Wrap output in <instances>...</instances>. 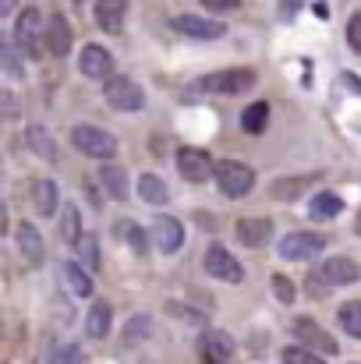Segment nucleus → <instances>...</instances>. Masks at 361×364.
Wrapping results in <instances>:
<instances>
[{
	"mask_svg": "<svg viewBox=\"0 0 361 364\" xmlns=\"http://www.w3.org/2000/svg\"><path fill=\"white\" fill-rule=\"evenodd\" d=\"M14 43H18V50H21L25 57H32V60L43 53V43H46V21L39 18L36 7H25V11L18 14V21H14Z\"/></svg>",
	"mask_w": 361,
	"mask_h": 364,
	"instance_id": "nucleus-1",
	"label": "nucleus"
},
{
	"mask_svg": "<svg viewBox=\"0 0 361 364\" xmlns=\"http://www.w3.org/2000/svg\"><path fill=\"white\" fill-rule=\"evenodd\" d=\"M71 141H75L78 152H85L93 159H114V152H117V138L110 131L96 127V124H75Z\"/></svg>",
	"mask_w": 361,
	"mask_h": 364,
	"instance_id": "nucleus-2",
	"label": "nucleus"
},
{
	"mask_svg": "<svg viewBox=\"0 0 361 364\" xmlns=\"http://www.w3.org/2000/svg\"><path fill=\"white\" fill-rule=\"evenodd\" d=\"M255 82H258L255 71H248V68H231V71L206 75V78L199 82V89H202V92H216V96H241V92H248Z\"/></svg>",
	"mask_w": 361,
	"mask_h": 364,
	"instance_id": "nucleus-3",
	"label": "nucleus"
},
{
	"mask_svg": "<svg viewBox=\"0 0 361 364\" xmlns=\"http://www.w3.org/2000/svg\"><path fill=\"white\" fill-rule=\"evenodd\" d=\"M216 184L227 198H244L255 188V170L238 159H224V163H216Z\"/></svg>",
	"mask_w": 361,
	"mask_h": 364,
	"instance_id": "nucleus-4",
	"label": "nucleus"
},
{
	"mask_svg": "<svg viewBox=\"0 0 361 364\" xmlns=\"http://www.w3.org/2000/svg\"><path fill=\"white\" fill-rule=\"evenodd\" d=\"M103 96H107V103H110L114 110H120V114H135V110H142V107H145V92H142L131 78H124V75L107 78Z\"/></svg>",
	"mask_w": 361,
	"mask_h": 364,
	"instance_id": "nucleus-5",
	"label": "nucleus"
},
{
	"mask_svg": "<svg viewBox=\"0 0 361 364\" xmlns=\"http://www.w3.org/2000/svg\"><path fill=\"white\" fill-rule=\"evenodd\" d=\"M177 170H181V177H184V181L202 184V181H209V177L216 173V163L209 159V152L184 145V149H177Z\"/></svg>",
	"mask_w": 361,
	"mask_h": 364,
	"instance_id": "nucleus-6",
	"label": "nucleus"
},
{
	"mask_svg": "<svg viewBox=\"0 0 361 364\" xmlns=\"http://www.w3.org/2000/svg\"><path fill=\"white\" fill-rule=\"evenodd\" d=\"M323 247H326V237H323V234L298 230V234H287V237L280 241V247H276V251H280L287 262H305V258H315Z\"/></svg>",
	"mask_w": 361,
	"mask_h": 364,
	"instance_id": "nucleus-7",
	"label": "nucleus"
},
{
	"mask_svg": "<svg viewBox=\"0 0 361 364\" xmlns=\"http://www.w3.org/2000/svg\"><path fill=\"white\" fill-rule=\"evenodd\" d=\"M206 272L213 276V279H224V283H241L244 279V269H241V262L227 251V247H220V244H213L209 251H206Z\"/></svg>",
	"mask_w": 361,
	"mask_h": 364,
	"instance_id": "nucleus-8",
	"label": "nucleus"
},
{
	"mask_svg": "<svg viewBox=\"0 0 361 364\" xmlns=\"http://www.w3.org/2000/svg\"><path fill=\"white\" fill-rule=\"evenodd\" d=\"M294 336H298L301 347H308V350H315V354H323V358L337 354V340H333L319 322H312V318H298V322H294Z\"/></svg>",
	"mask_w": 361,
	"mask_h": 364,
	"instance_id": "nucleus-9",
	"label": "nucleus"
},
{
	"mask_svg": "<svg viewBox=\"0 0 361 364\" xmlns=\"http://www.w3.org/2000/svg\"><path fill=\"white\" fill-rule=\"evenodd\" d=\"M319 276H323L330 287H351V283H358L361 279V265L355 262V258L337 255V258H326V262H323Z\"/></svg>",
	"mask_w": 361,
	"mask_h": 364,
	"instance_id": "nucleus-10",
	"label": "nucleus"
},
{
	"mask_svg": "<svg viewBox=\"0 0 361 364\" xmlns=\"http://www.w3.org/2000/svg\"><path fill=\"white\" fill-rule=\"evenodd\" d=\"M78 71L85 75V78H110L114 75V60H110V53L100 46V43H89L85 50H82V57H78Z\"/></svg>",
	"mask_w": 361,
	"mask_h": 364,
	"instance_id": "nucleus-11",
	"label": "nucleus"
},
{
	"mask_svg": "<svg viewBox=\"0 0 361 364\" xmlns=\"http://www.w3.org/2000/svg\"><path fill=\"white\" fill-rule=\"evenodd\" d=\"M174 28L184 32V36H195V39H220V36L227 32L224 21L199 18V14H177V18H174Z\"/></svg>",
	"mask_w": 361,
	"mask_h": 364,
	"instance_id": "nucleus-12",
	"label": "nucleus"
},
{
	"mask_svg": "<svg viewBox=\"0 0 361 364\" xmlns=\"http://www.w3.org/2000/svg\"><path fill=\"white\" fill-rule=\"evenodd\" d=\"M273 237V223L266 216H244L238 220V241L244 247H266Z\"/></svg>",
	"mask_w": 361,
	"mask_h": 364,
	"instance_id": "nucleus-13",
	"label": "nucleus"
},
{
	"mask_svg": "<svg viewBox=\"0 0 361 364\" xmlns=\"http://www.w3.org/2000/svg\"><path fill=\"white\" fill-rule=\"evenodd\" d=\"M71 43H75V36H71L68 18L53 14V18L46 21V50H50L53 57H68V53H71Z\"/></svg>",
	"mask_w": 361,
	"mask_h": 364,
	"instance_id": "nucleus-14",
	"label": "nucleus"
},
{
	"mask_svg": "<svg viewBox=\"0 0 361 364\" xmlns=\"http://www.w3.org/2000/svg\"><path fill=\"white\" fill-rule=\"evenodd\" d=\"M152 241H156V247H159L163 255H174V251L184 244V230H181V223H177V220L159 216V220H156V227H152Z\"/></svg>",
	"mask_w": 361,
	"mask_h": 364,
	"instance_id": "nucleus-15",
	"label": "nucleus"
},
{
	"mask_svg": "<svg viewBox=\"0 0 361 364\" xmlns=\"http://www.w3.org/2000/svg\"><path fill=\"white\" fill-rule=\"evenodd\" d=\"M319 181V173H301V177H280V181H273L269 184V195L276 198V202H294L301 191H308L312 184Z\"/></svg>",
	"mask_w": 361,
	"mask_h": 364,
	"instance_id": "nucleus-16",
	"label": "nucleus"
},
{
	"mask_svg": "<svg viewBox=\"0 0 361 364\" xmlns=\"http://www.w3.org/2000/svg\"><path fill=\"white\" fill-rule=\"evenodd\" d=\"M124 11H127V0H96V25L103 32H120Z\"/></svg>",
	"mask_w": 361,
	"mask_h": 364,
	"instance_id": "nucleus-17",
	"label": "nucleus"
},
{
	"mask_svg": "<svg viewBox=\"0 0 361 364\" xmlns=\"http://www.w3.org/2000/svg\"><path fill=\"white\" fill-rule=\"evenodd\" d=\"M18 247H21V258L28 265H39L43 262V237L32 223H18Z\"/></svg>",
	"mask_w": 361,
	"mask_h": 364,
	"instance_id": "nucleus-18",
	"label": "nucleus"
},
{
	"mask_svg": "<svg viewBox=\"0 0 361 364\" xmlns=\"http://www.w3.org/2000/svg\"><path fill=\"white\" fill-rule=\"evenodd\" d=\"M25 141H28V149H32L39 159H46V163H61V152H57L53 138H50L39 124H32V127L25 131Z\"/></svg>",
	"mask_w": 361,
	"mask_h": 364,
	"instance_id": "nucleus-19",
	"label": "nucleus"
},
{
	"mask_svg": "<svg viewBox=\"0 0 361 364\" xmlns=\"http://www.w3.org/2000/svg\"><path fill=\"white\" fill-rule=\"evenodd\" d=\"M202 350H206L209 361H227V358L234 354V340H231L224 329H209V333L202 336Z\"/></svg>",
	"mask_w": 361,
	"mask_h": 364,
	"instance_id": "nucleus-20",
	"label": "nucleus"
},
{
	"mask_svg": "<svg viewBox=\"0 0 361 364\" xmlns=\"http://www.w3.org/2000/svg\"><path fill=\"white\" fill-rule=\"evenodd\" d=\"M100 181H103V188L117 198V202H124L131 191H127V173H124V166H117V163H103L100 166Z\"/></svg>",
	"mask_w": 361,
	"mask_h": 364,
	"instance_id": "nucleus-21",
	"label": "nucleus"
},
{
	"mask_svg": "<svg viewBox=\"0 0 361 364\" xmlns=\"http://www.w3.org/2000/svg\"><path fill=\"white\" fill-rule=\"evenodd\" d=\"M32 205L39 216H53L57 213V184L53 181H36L32 184Z\"/></svg>",
	"mask_w": 361,
	"mask_h": 364,
	"instance_id": "nucleus-22",
	"label": "nucleus"
},
{
	"mask_svg": "<svg viewBox=\"0 0 361 364\" xmlns=\"http://www.w3.org/2000/svg\"><path fill=\"white\" fill-rule=\"evenodd\" d=\"M138 195H142L149 205H167V198H170L167 184H163L156 173H142V177H138Z\"/></svg>",
	"mask_w": 361,
	"mask_h": 364,
	"instance_id": "nucleus-23",
	"label": "nucleus"
},
{
	"mask_svg": "<svg viewBox=\"0 0 361 364\" xmlns=\"http://www.w3.org/2000/svg\"><path fill=\"white\" fill-rule=\"evenodd\" d=\"M340 209H344V202L333 191H319L312 198V220H333V216H340Z\"/></svg>",
	"mask_w": 361,
	"mask_h": 364,
	"instance_id": "nucleus-24",
	"label": "nucleus"
},
{
	"mask_svg": "<svg viewBox=\"0 0 361 364\" xmlns=\"http://www.w3.org/2000/svg\"><path fill=\"white\" fill-rule=\"evenodd\" d=\"M89 336L93 340H103L107 333H110V304L107 301H96L93 308H89Z\"/></svg>",
	"mask_w": 361,
	"mask_h": 364,
	"instance_id": "nucleus-25",
	"label": "nucleus"
},
{
	"mask_svg": "<svg viewBox=\"0 0 361 364\" xmlns=\"http://www.w3.org/2000/svg\"><path fill=\"white\" fill-rule=\"evenodd\" d=\"M266 121H269V103H251L244 114H241V127H244V134H262L266 131Z\"/></svg>",
	"mask_w": 361,
	"mask_h": 364,
	"instance_id": "nucleus-26",
	"label": "nucleus"
},
{
	"mask_svg": "<svg viewBox=\"0 0 361 364\" xmlns=\"http://www.w3.org/2000/svg\"><path fill=\"white\" fill-rule=\"evenodd\" d=\"M61 237H64V244L82 241V216L75 205H64V213H61Z\"/></svg>",
	"mask_w": 361,
	"mask_h": 364,
	"instance_id": "nucleus-27",
	"label": "nucleus"
},
{
	"mask_svg": "<svg viewBox=\"0 0 361 364\" xmlns=\"http://www.w3.org/2000/svg\"><path fill=\"white\" fill-rule=\"evenodd\" d=\"M64 279H68L71 294H78V297H89V294H93V279L85 276V265L68 262V265H64Z\"/></svg>",
	"mask_w": 361,
	"mask_h": 364,
	"instance_id": "nucleus-28",
	"label": "nucleus"
},
{
	"mask_svg": "<svg viewBox=\"0 0 361 364\" xmlns=\"http://www.w3.org/2000/svg\"><path fill=\"white\" fill-rule=\"evenodd\" d=\"M337 318H340L344 333H351L355 340H361V301H347V304H340Z\"/></svg>",
	"mask_w": 361,
	"mask_h": 364,
	"instance_id": "nucleus-29",
	"label": "nucleus"
},
{
	"mask_svg": "<svg viewBox=\"0 0 361 364\" xmlns=\"http://www.w3.org/2000/svg\"><path fill=\"white\" fill-rule=\"evenodd\" d=\"M75 251H78V258H82V265L93 272V269H100V247H96V237L93 234H82V241L75 244Z\"/></svg>",
	"mask_w": 361,
	"mask_h": 364,
	"instance_id": "nucleus-30",
	"label": "nucleus"
},
{
	"mask_svg": "<svg viewBox=\"0 0 361 364\" xmlns=\"http://www.w3.org/2000/svg\"><path fill=\"white\" fill-rule=\"evenodd\" d=\"M319 358H323V354H315V350H308V347H287L280 361L283 364H323Z\"/></svg>",
	"mask_w": 361,
	"mask_h": 364,
	"instance_id": "nucleus-31",
	"label": "nucleus"
},
{
	"mask_svg": "<svg viewBox=\"0 0 361 364\" xmlns=\"http://www.w3.org/2000/svg\"><path fill=\"white\" fill-rule=\"evenodd\" d=\"M50 364H82V350L75 343H64L50 354Z\"/></svg>",
	"mask_w": 361,
	"mask_h": 364,
	"instance_id": "nucleus-32",
	"label": "nucleus"
},
{
	"mask_svg": "<svg viewBox=\"0 0 361 364\" xmlns=\"http://www.w3.org/2000/svg\"><path fill=\"white\" fill-rule=\"evenodd\" d=\"M273 294H276L283 304H291V301H294V283H291L287 276H273Z\"/></svg>",
	"mask_w": 361,
	"mask_h": 364,
	"instance_id": "nucleus-33",
	"label": "nucleus"
},
{
	"mask_svg": "<svg viewBox=\"0 0 361 364\" xmlns=\"http://www.w3.org/2000/svg\"><path fill=\"white\" fill-rule=\"evenodd\" d=\"M347 43H351L355 53H361V11H355L351 21H347Z\"/></svg>",
	"mask_w": 361,
	"mask_h": 364,
	"instance_id": "nucleus-34",
	"label": "nucleus"
},
{
	"mask_svg": "<svg viewBox=\"0 0 361 364\" xmlns=\"http://www.w3.org/2000/svg\"><path fill=\"white\" fill-rule=\"evenodd\" d=\"M0 60H4L7 78H21V68H18V57H14V50H11V46H0Z\"/></svg>",
	"mask_w": 361,
	"mask_h": 364,
	"instance_id": "nucleus-35",
	"label": "nucleus"
},
{
	"mask_svg": "<svg viewBox=\"0 0 361 364\" xmlns=\"http://www.w3.org/2000/svg\"><path fill=\"white\" fill-rule=\"evenodd\" d=\"M149 336V318H131L127 322V343H138Z\"/></svg>",
	"mask_w": 361,
	"mask_h": 364,
	"instance_id": "nucleus-36",
	"label": "nucleus"
},
{
	"mask_svg": "<svg viewBox=\"0 0 361 364\" xmlns=\"http://www.w3.org/2000/svg\"><path fill=\"white\" fill-rule=\"evenodd\" d=\"M209 11H231V7H238L241 0H202Z\"/></svg>",
	"mask_w": 361,
	"mask_h": 364,
	"instance_id": "nucleus-37",
	"label": "nucleus"
},
{
	"mask_svg": "<svg viewBox=\"0 0 361 364\" xmlns=\"http://www.w3.org/2000/svg\"><path fill=\"white\" fill-rule=\"evenodd\" d=\"M127 237H131V247H135V255H145V234H142V230H131Z\"/></svg>",
	"mask_w": 361,
	"mask_h": 364,
	"instance_id": "nucleus-38",
	"label": "nucleus"
},
{
	"mask_svg": "<svg viewBox=\"0 0 361 364\" xmlns=\"http://www.w3.org/2000/svg\"><path fill=\"white\" fill-rule=\"evenodd\" d=\"M4 114H7V117H14V114H18V107H14V96H11V92H4Z\"/></svg>",
	"mask_w": 361,
	"mask_h": 364,
	"instance_id": "nucleus-39",
	"label": "nucleus"
},
{
	"mask_svg": "<svg viewBox=\"0 0 361 364\" xmlns=\"http://www.w3.org/2000/svg\"><path fill=\"white\" fill-rule=\"evenodd\" d=\"M14 11V0H0V14H11Z\"/></svg>",
	"mask_w": 361,
	"mask_h": 364,
	"instance_id": "nucleus-40",
	"label": "nucleus"
},
{
	"mask_svg": "<svg viewBox=\"0 0 361 364\" xmlns=\"http://www.w3.org/2000/svg\"><path fill=\"white\" fill-rule=\"evenodd\" d=\"M358 234H361V216H358Z\"/></svg>",
	"mask_w": 361,
	"mask_h": 364,
	"instance_id": "nucleus-41",
	"label": "nucleus"
}]
</instances>
